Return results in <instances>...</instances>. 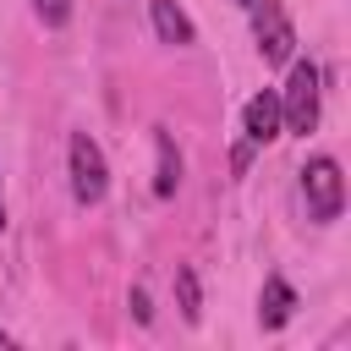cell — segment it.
<instances>
[{"mask_svg":"<svg viewBox=\"0 0 351 351\" xmlns=\"http://www.w3.org/2000/svg\"><path fill=\"white\" fill-rule=\"evenodd\" d=\"M241 5H252V0H241Z\"/></svg>","mask_w":351,"mask_h":351,"instance_id":"14","label":"cell"},{"mask_svg":"<svg viewBox=\"0 0 351 351\" xmlns=\"http://www.w3.org/2000/svg\"><path fill=\"white\" fill-rule=\"evenodd\" d=\"M176 302H181V318L186 324L203 318V291H197V269L192 263H176Z\"/></svg>","mask_w":351,"mask_h":351,"instance_id":"9","label":"cell"},{"mask_svg":"<svg viewBox=\"0 0 351 351\" xmlns=\"http://www.w3.org/2000/svg\"><path fill=\"white\" fill-rule=\"evenodd\" d=\"M148 11H154V33H159V44H192L197 33H192V16L176 5V0H148Z\"/></svg>","mask_w":351,"mask_h":351,"instance_id":"7","label":"cell"},{"mask_svg":"<svg viewBox=\"0 0 351 351\" xmlns=\"http://www.w3.org/2000/svg\"><path fill=\"white\" fill-rule=\"evenodd\" d=\"M132 313H137V324H148V318H154V307H148V291H143V285H132Z\"/></svg>","mask_w":351,"mask_h":351,"instance_id":"11","label":"cell"},{"mask_svg":"<svg viewBox=\"0 0 351 351\" xmlns=\"http://www.w3.org/2000/svg\"><path fill=\"white\" fill-rule=\"evenodd\" d=\"M252 33H258V55L269 66H280V60L296 55V27H291V16H285L280 0H252Z\"/></svg>","mask_w":351,"mask_h":351,"instance_id":"4","label":"cell"},{"mask_svg":"<svg viewBox=\"0 0 351 351\" xmlns=\"http://www.w3.org/2000/svg\"><path fill=\"white\" fill-rule=\"evenodd\" d=\"M0 225H5V192H0Z\"/></svg>","mask_w":351,"mask_h":351,"instance_id":"12","label":"cell"},{"mask_svg":"<svg viewBox=\"0 0 351 351\" xmlns=\"http://www.w3.org/2000/svg\"><path fill=\"white\" fill-rule=\"evenodd\" d=\"M241 126H247V143H252V148H258V143H274V137H280V93H274V88L252 93L247 110H241Z\"/></svg>","mask_w":351,"mask_h":351,"instance_id":"5","label":"cell"},{"mask_svg":"<svg viewBox=\"0 0 351 351\" xmlns=\"http://www.w3.org/2000/svg\"><path fill=\"white\" fill-rule=\"evenodd\" d=\"M33 5H38V22H44V27H60V22L71 16V0H33Z\"/></svg>","mask_w":351,"mask_h":351,"instance_id":"10","label":"cell"},{"mask_svg":"<svg viewBox=\"0 0 351 351\" xmlns=\"http://www.w3.org/2000/svg\"><path fill=\"white\" fill-rule=\"evenodd\" d=\"M291 313H296V291H291L280 274H269V280H263V296H258V324H263V329H285Z\"/></svg>","mask_w":351,"mask_h":351,"instance_id":"6","label":"cell"},{"mask_svg":"<svg viewBox=\"0 0 351 351\" xmlns=\"http://www.w3.org/2000/svg\"><path fill=\"white\" fill-rule=\"evenodd\" d=\"M110 192V165H104V148L88 137V132H71V197L82 208L104 203Z\"/></svg>","mask_w":351,"mask_h":351,"instance_id":"3","label":"cell"},{"mask_svg":"<svg viewBox=\"0 0 351 351\" xmlns=\"http://www.w3.org/2000/svg\"><path fill=\"white\" fill-rule=\"evenodd\" d=\"M0 346H11V335H5V329H0Z\"/></svg>","mask_w":351,"mask_h":351,"instance_id":"13","label":"cell"},{"mask_svg":"<svg viewBox=\"0 0 351 351\" xmlns=\"http://www.w3.org/2000/svg\"><path fill=\"white\" fill-rule=\"evenodd\" d=\"M154 148H159V176H154V192H159V197H176V186H181V148H176V137H170L165 126H154Z\"/></svg>","mask_w":351,"mask_h":351,"instance_id":"8","label":"cell"},{"mask_svg":"<svg viewBox=\"0 0 351 351\" xmlns=\"http://www.w3.org/2000/svg\"><path fill=\"white\" fill-rule=\"evenodd\" d=\"M324 77H318V66L313 60H291V77H285V88H280V132H313L318 126V88Z\"/></svg>","mask_w":351,"mask_h":351,"instance_id":"1","label":"cell"},{"mask_svg":"<svg viewBox=\"0 0 351 351\" xmlns=\"http://www.w3.org/2000/svg\"><path fill=\"white\" fill-rule=\"evenodd\" d=\"M302 197H307V214L318 225L340 219V208H346V176H340V165L329 154H318V159L302 165Z\"/></svg>","mask_w":351,"mask_h":351,"instance_id":"2","label":"cell"}]
</instances>
